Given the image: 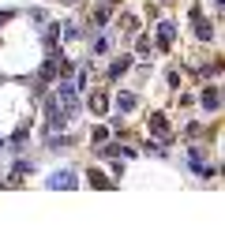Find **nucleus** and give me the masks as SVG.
Instances as JSON below:
<instances>
[{
	"label": "nucleus",
	"mask_w": 225,
	"mask_h": 251,
	"mask_svg": "<svg viewBox=\"0 0 225 251\" xmlns=\"http://www.w3.org/2000/svg\"><path fill=\"white\" fill-rule=\"evenodd\" d=\"M90 109H94V113H105V109H109V98L105 94H94V98H90Z\"/></svg>",
	"instance_id": "0eeeda50"
},
{
	"label": "nucleus",
	"mask_w": 225,
	"mask_h": 251,
	"mask_svg": "<svg viewBox=\"0 0 225 251\" xmlns=\"http://www.w3.org/2000/svg\"><path fill=\"white\" fill-rule=\"evenodd\" d=\"M199 101H203L206 113H218V109H222V94H218V86H206L203 94H199Z\"/></svg>",
	"instance_id": "20e7f679"
},
{
	"label": "nucleus",
	"mask_w": 225,
	"mask_h": 251,
	"mask_svg": "<svg viewBox=\"0 0 225 251\" xmlns=\"http://www.w3.org/2000/svg\"><path fill=\"white\" fill-rule=\"evenodd\" d=\"M64 4H75V0H64Z\"/></svg>",
	"instance_id": "4468645a"
},
{
	"label": "nucleus",
	"mask_w": 225,
	"mask_h": 251,
	"mask_svg": "<svg viewBox=\"0 0 225 251\" xmlns=\"http://www.w3.org/2000/svg\"><path fill=\"white\" fill-rule=\"evenodd\" d=\"M4 19H11V15H8V11H0V23H4Z\"/></svg>",
	"instance_id": "ddd939ff"
},
{
	"label": "nucleus",
	"mask_w": 225,
	"mask_h": 251,
	"mask_svg": "<svg viewBox=\"0 0 225 251\" xmlns=\"http://www.w3.org/2000/svg\"><path fill=\"white\" fill-rule=\"evenodd\" d=\"M49 188L72 191V188H75V173H72V169H60V173H53V176H49Z\"/></svg>",
	"instance_id": "7ed1b4c3"
},
{
	"label": "nucleus",
	"mask_w": 225,
	"mask_h": 251,
	"mask_svg": "<svg viewBox=\"0 0 225 251\" xmlns=\"http://www.w3.org/2000/svg\"><path fill=\"white\" fill-rule=\"evenodd\" d=\"M135 52H139V56H150V42H147V38H139V42H135Z\"/></svg>",
	"instance_id": "9d476101"
},
{
	"label": "nucleus",
	"mask_w": 225,
	"mask_h": 251,
	"mask_svg": "<svg viewBox=\"0 0 225 251\" xmlns=\"http://www.w3.org/2000/svg\"><path fill=\"white\" fill-rule=\"evenodd\" d=\"M210 34H214V30H210V23H206V19H199V15H195V38H199V42H206Z\"/></svg>",
	"instance_id": "39448f33"
},
{
	"label": "nucleus",
	"mask_w": 225,
	"mask_h": 251,
	"mask_svg": "<svg viewBox=\"0 0 225 251\" xmlns=\"http://www.w3.org/2000/svg\"><path fill=\"white\" fill-rule=\"evenodd\" d=\"M56 38H60V26H56V23H53V26L45 30V42H56Z\"/></svg>",
	"instance_id": "9b49d317"
},
{
	"label": "nucleus",
	"mask_w": 225,
	"mask_h": 251,
	"mask_svg": "<svg viewBox=\"0 0 225 251\" xmlns=\"http://www.w3.org/2000/svg\"><path fill=\"white\" fill-rule=\"evenodd\" d=\"M124 72H128V60H117L109 68V79H117V75H124Z\"/></svg>",
	"instance_id": "1a4fd4ad"
},
{
	"label": "nucleus",
	"mask_w": 225,
	"mask_h": 251,
	"mask_svg": "<svg viewBox=\"0 0 225 251\" xmlns=\"http://www.w3.org/2000/svg\"><path fill=\"white\" fill-rule=\"evenodd\" d=\"M45 124H49V131H60V127L68 124V116H64V105H60V98H45Z\"/></svg>",
	"instance_id": "f257e3e1"
},
{
	"label": "nucleus",
	"mask_w": 225,
	"mask_h": 251,
	"mask_svg": "<svg viewBox=\"0 0 225 251\" xmlns=\"http://www.w3.org/2000/svg\"><path fill=\"white\" fill-rule=\"evenodd\" d=\"M150 127H154L158 135H165V131H169V124H165V116H150Z\"/></svg>",
	"instance_id": "6e6552de"
},
{
	"label": "nucleus",
	"mask_w": 225,
	"mask_h": 251,
	"mask_svg": "<svg viewBox=\"0 0 225 251\" xmlns=\"http://www.w3.org/2000/svg\"><path fill=\"white\" fill-rule=\"evenodd\" d=\"M75 86H79V83H60V90H56V98H60V105H64L68 113L79 109V94H75Z\"/></svg>",
	"instance_id": "f03ea898"
},
{
	"label": "nucleus",
	"mask_w": 225,
	"mask_h": 251,
	"mask_svg": "<svg viewBox=\"0 0 225 251\" xmlns=\"http://www.w3.org/2000/svg\"><path fill=\"white\" fill-rule=\"evenodd\" d=\"M117 101H120V109H124V113H131V109L139 105V98H135V94H120Z\"/></svg>",
	"instance_id": "423d86ee"
},
{
	"label": "nucleus",
	"mask_w": 225,
	"mask_h": 251,
	"mask_svg": "<svg viewBox=\"0 0 225 251\" xmlns=\"http://www.w3.org/2000/svg\"><path fill=\"white\" fill-rule=\"evenodd\" d=\"M98 154H105V157H113V154H120V147H113V143H109V147H98Z\"/></svg>",
	"instance_id": "f8f14e48"
}]
</instances>
